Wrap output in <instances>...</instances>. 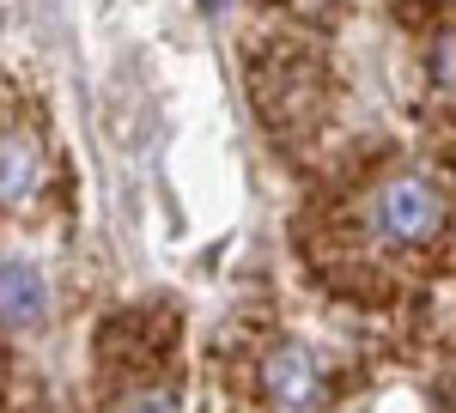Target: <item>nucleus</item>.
Returning <instances> with one entry per match:
<instances>
[{
  "instance_id": "0eeeda50",
  "label": "nucleus",
  "mask_w": 456,
  "mask_h": 413,
  "mask_svg": "<svg viewBox=\"0 0 456 413\" xmlns=\"http://www.w3.org/2000/svg\"><path fill=\"white\" fill-rule=\"evenodd\" d=\"M298 12H329V6H341V0H292Z\"/></svg>"
},
{
  "instance_id": "f03ea898",
  "label": "nucleus",
  "mask_w": 456,
  "mask_h": 413,
  "mask_svg": "<svg viewBox=\"0 0 456 413\" xmlns=\"http://www.w3.org/2000/svg\"><path fill=\"white\" fill-rule=\"evenodd\" d=\"M371 225H378L389 243H438L444 238V195H438L426 176H395V182L378 189Z\"/></svg>"
},
{
  "instance_id": "7ed1b4c3",
  "label": "nucleus",
  "mask_w": 456,
  "mask_h": 413,
  "mask_svg": "<svg viewBox=\"0 0 456 413\" xmlns=\"http://www.w3.org/2000/svg\"><path fill=\"white\" fill-rule=\"evenodd\" d=\"M43 171H49V146L37 122H0V213L31 201L43 189Z\"/></svg>"
},
{
  "instance_id": "423d86ee",
  "label": "nucleus",
  "mask_w": 456,
  "mask_h": 413,
  "mask_svg": "<svg viewBox=\"0 0 456 413\" xmlns=\"http://www.w3.org/2000/svg\"><path fill=\"white\" fill-rule=\"evenodd\" d=\"M122 413H176V395H171V389H141Z\"/></svg>"
},
{
  "instance_id": "39448f33",
  "label": "nucleus",
  "mask_w": 456,
  "mask_h": 413,
  "mask_svg": "<svg viewBox=\"0 0 456 413\" xmlns=\"http://www.w3.org/2000/svg\"><path fill=\"white\" fill-rule=\"evenodd\" d=\"M43 310H49V292H43L37 268H25V262H0V322L31 328V322H43Z\"/></svg>"
},
{
  "instance_id": "f257e3e1",
  "label": "nucleus",
  "mask_w": 456,
  "mask_h": 413,
  "mask_svg": "<svg viewBox=\"0 0 456 413\" xmlns=\"http://www.w3.org/2000/svg\"><path fill=\"white\" fill-rule=\"evenodd\" d=\"M249 98L262 109V122L268 128H281V134H305L322 122V109H329V68H322V55H316L311 43H268L256 61H249Z\"/></svg>"
},
{
  "instance_id": "20e7f679",
  "label": "nucleus",
  "mask_w": 456,
  "mask_h": 413,
  "mask_svg": "<svg viewBox=\"0 0 456 413\" xmlns=\"http://www.w3.org/2000/svg\"><path fill=\"white\" fill-rule=\"evenodd\" d=\"M262 389H268V401H274V408H311L316 395H322L316 359L298 341L274 346V352H268V365H262Z\"/></svg>"
}]
</instances>
